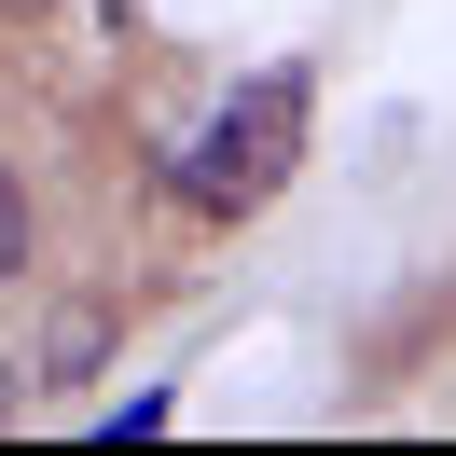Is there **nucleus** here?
I'll list each match as a JSON object with an SVG mask.
<instances>
[{"mask_svg": "<svg viewBox=\"0 0 456 456\" xmlns=\"http://www.w3.org/2000/svg\"><path fill=\"white\" fill-rule=\"evenodd\" d=\"M305 111H318L305 69H249V84H222V111L167 152V194L194 208V222H249V208L290 180V152H305Z\"/></svg>", "mask_w": 456, "mask_h": 456, "instance_id": "1", "label": "nucleus"}, {"mask_svg": "<svg viewBox=\"0 0 456 456\" xmlns=\"http://www.w3.org/2000/svg\"><path fill=\"white\" fill-rule=\"evenodd\" d=\"M97 346H111V318H97V305H84V318H56V332H42V373H84V360H97Z\"/></svg>", "mask_w": 456, "mask_h": 456, "instance_id": "2", "label": "nucleus"}, {"mask_svg": "<svg viewBox=\"0 0 456 456\" xmlns=\"http://www.w3.org/2000/svg\"><path fill=\"white\" fill-rule=\"evenodd\" d=\"M28 263V208H14V180H0V277Z\"/></svg>", "mask_w": 456, "mask_h": 456, "instance_id": "3", "label": "nucleus"}, {"mask_svg": "<svg viewBox=\"0 0 456 456\" xmlns=\"http://www.w3.org/2000/svg\"><path fill=\"white\" fill-rule=\"evenodd\" d=\"M84 14H97V28H125V14H139V0H84Z\"/></svg>", "mask_w": 456, "mask_h": 456, "instance_id": "4", "label": "nucleus"}]
</instances>
